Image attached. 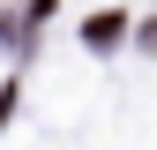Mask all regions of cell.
I'll list each match as a JSON object with an SVG mask.
<instances>
[{
  "instance_id": "6da1fadb",
  "label": "cell",
  "mask_w": 157,
  "mask_h": 150,
  "mask_svg": "<svg viewBox=\"0 0 157 150\" xmlns=\"http://www.w3.org/2000/svg\"><path fill=\"white\" fill-rule=\"evenodd\" d=\"M120 30H127L120 15H90V30H82V38H90V45H112V38H120Z\"/></svg>"
}]
</instances>
